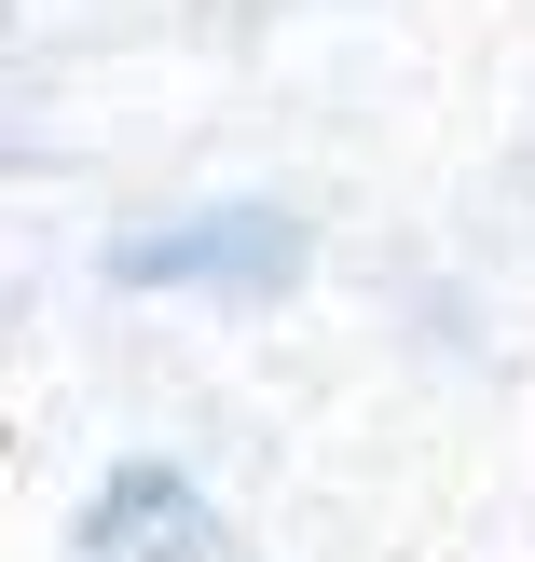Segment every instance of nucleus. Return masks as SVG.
Here are the masks:
<instances>
[{
  "label": "nucleus",
  "instance_id": "1",
  "mask_svg": "<svg viewBox=\"0 0 535 562\" xmlns=\"http://www.w3.org/2000/svg\"><path fill=\"white\" fill-rule=\"evenodd\" d=\"M110 289L275 302V289H302V206H275V192H220V206L137 220V234H110Z\"/></svg>",
  "mask_w": 535,
  "mask_h": 562
},
{
  "label": "nucleus",
  "instance_id": "2",
  "mask_svg": "<svg viewBox=\"0 0 535 562\" xmlns=\"http://www.w3.org/2000/svg\"><path fill=\"white\" fill-rule=\"evenodd\" d=\"M69 562H247V549L179 467H110L69 521Z\"/></svg>",
  "mask_w": 535,
  "mask_h": 562
},
{
  "label": "nucleus",
  "instance_id": "3",
  "mask_svg": "<svg viewBox=\"0 0 535 562\" xmlns=\"http://www.w3.org/2000/svg\"><path fill=\"white\" fill-rule=\"evenodd\" d=\"M522 192H535V165H522Z\"/></svg>",
  "mask_w": 535,
  "mask_h": 562
}]
</instances>
